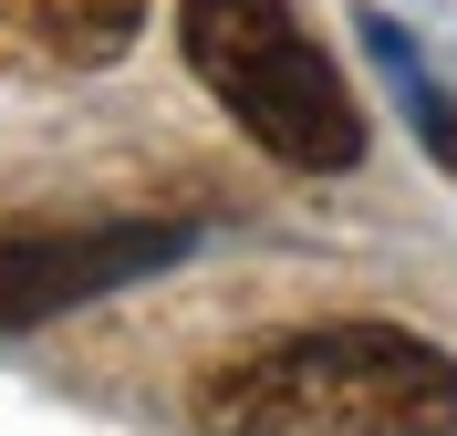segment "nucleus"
<instances>
[{"instance_id":"obj_1","label":"nucleus","mask_w":457,"mask_h":436,"mask_svg":"<svg viewBox=\"0 0 457 436\" xmlns=\"http://www.w3.org/2000/svg\"><path fill=\"white\" fill-rule=\"evenodd\" d=\"M198 436H457V364L405 322H312L208 364Z\"/></svg>"},{"instance_id":"obj_2","label":"nucleus","mask_w":457,"mask_h":436,"mask_svg":"<svg viewBox=\"0 0 457 436\" xmlns=\"http://www.w3.org/2000/svg\"><path fill=\"white\" fill-rule=\"evenodd\" d=\"M177 42H187V73L239 115V136L270 145L281 167L333 177L364 156V104L291 0H177Z\"/></svg>"},{"instance_id":"obj_3","label":"nucleus","mask_w":457,"mask_h":436,"mask_svg":"<svg viewBox=\"0 0 457 436\" xmlns=\"http://www.w3.org/2000/svg\"><path fill=\"white\" fill-rule=\"evenodd\" d=\"M177 260H187L177 218H11L0 229V333L62 322L125 281L177 270Z\"/></svg>"},{"instance_id":"obj_4","label":"nucleus","mask_w":457,"mask_h":436,"mask_svg":"<svg viewBox=\"0 0 457 436\" xmlns=\"http://www.w3.org/2000/svg\"><path fill=\"white\" fill-rule=\"evenodd\" d=\"M136 31H145V0H0V53L53 62V73L125 62Z\"/></svg>"},{"instance_id":"obj_5","label":"nucleus","mask_w":457,"mask_h":436,"mask_svg":"<svg viewBox=\"0 0 457 436\" xmlns=\"http://www.w3.org/2000/svg\"><path fill=\"white\" fill-rule=\"evenodd\" d=\"M364 42H374V62H385V84L405 94V115H416L427 156H436V167H457V94H436V84H427V62L405 53V31L385 21V11H364Z\"/></svg>"}]
</instances>
